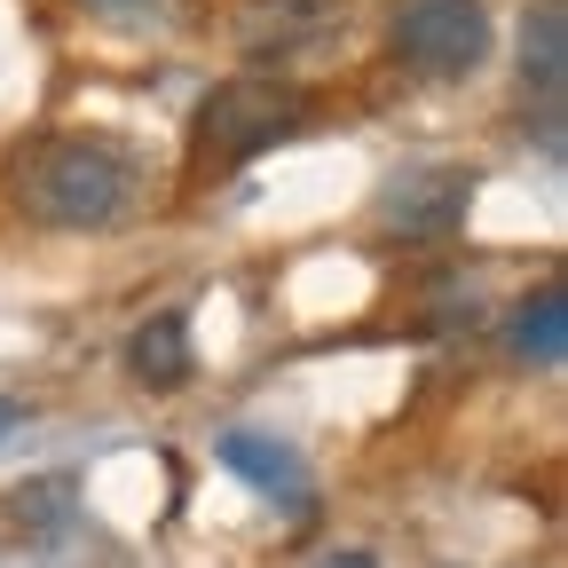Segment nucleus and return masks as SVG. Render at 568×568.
Segmentation results:
<instances>
[{
	"instance_id": "nucleus-10",
	"label": "nucleus",
	"mask_w": 568,
	"mask_h": 568,
	"mask_svg": "<svg viewBox=\"0 0 568 568\" xmlns=\"http://www.w3.org/2000/svg\"><path fill=\"white\" fill-rule=\"evenodd\" d=\"M80 9H95V17H134V9H159V0H80Z\"/></svg>"
},
{
	"instance_id": "nucleus-1",
	"label": "nucleus",
	"mask_w": 568,
	"mask_h": 568,
	"mask_svg": "<svg viewBox=\"0 0 568 568\" xmlns=\"http://www.w3.org/2000/svg\"><path fill=\"white\" fill-rule=\"evenodd\" d=\"M17 213L40 230H63V237H95L111 222H126L134 205V159L103 134H48L17 159V182H9Z\"/></svg>"
},
{
	"instance_id": "nucleus-2",
	"label": "nucleus",
	"mask_w": 568,
	"mask_h": 568,
	"mask_svg": "<svg viewBox=\"0 0 568 568\" xmlns=\"http://www.w3.org/2000/svg\"><path fill=\"white\" fill-rule=\"evenodd\" d=\"M308 119L301 88H284V80H222L197 119H190V166L205 174H237L253 166L261 151H276V142H293Z\"/></svg>"
},
{
	"instance_id": "nucleus-8",
	"label": "nucleus",
	"mask_w": 568,
	"mask_h": 568,
	"mask_svg": "<svg viewBox=\"0 0 568 568\" xmlns=\"http://www.w3.org/2000/svg\"><path fill=\"white\" fill-rule=\"evenodd\" d=\"M126 372H134V387L174 395V387L190 379V324H182L174 308H159L151 324H134V339H126Z\"/></svg>"
},
{
	"instance_id": "nucleus-6",
	"label": "nucleus",
	"mask_w": 568,
	"mask_h": 568,
	"mask_svg": "<svg viewBox=\"0 0 568 568\" xmlns=\"http://www.w3.org/2000/svg\"><path fill=\"white\" fill-rule=\"evenodd\" d=\"M332 24H339V9L332 0H245L237 9V48L245 55H301V48H324L332 40Z\"/></svg>"
},
{
	"instance_id": "nucleus-7",
	"label": "nucleus",
	"mask_w": 568,
	"mask_h": 568,
	"mask_svg": "<svg viewBox=\"0 0 568 568\" xmlns=\"http://www.w3.org/2000/svg\"><path fill=\"white\" fill-rule=\"evenodd\" d=\"M521 88L537 95L545 119H560V103H568V0H537L521 17Z\"/></svg>"
},
{
	"instance_id": "nucleus-3",
	"label": "nucleus",
	"mask_w": 568,
	"mask_h": 568,
	"mask_svg": "<svg viewBox=\"0 0 568 568\" xmlns=\"http://www.w3.org/2000/svg\"><path fill=\"white\" fill-rule=\"evenodd\" d=\"M387 55L418 80H466L489 63V9L481 0H403L387 17Z\"/></svg>"
},
{
	"instance_id": "nucleus-5",
	"label": "nucleus",
	"mask_w": 568,
	"mask_h": 568,
	"mask_svg": "<svg viewBox=\"0 0 568 568\" xmlns=\"http://www.w3.org/2000/svg\"><path fill=\"white\" fill-rule=\"evenodd\" d=\"M222 466L237 474V481H253L276 514H308L316 506V489H308V458L293 450V443H276V435H261V426H230L222 435Z\"/></svg>"
},
{
	"instance_id": "nucleus-11",
	"label": "nucleus",
	"mask_w": 568,
	"mask_h": 568,
	"mask_svg": "<svg viewBox=\"0 0 568 568\" xmlns=\"http://www.w3.org/2000/svg\"><path fill=\"white\" fill-rule=\"evenodd\" d=\"M316 568H379V560H372V552H324Z\"/></svg>"
},
{
	"instance_id": "nucleus-12",
	"label": "nucleus",
	"mask_w": 568,
	"mask_h": 568,
	"mask_svg": "<svg viewBox=\"0 0 568 568\" xmlns=\"http://www.w3.org/2000/svg\"><path fill=\"white\" fill-rule=\"evenodd\" d=\"M17 418H24V403H17V395H0V443L17 435Z\"/></svg>"
},
{
	"instance_id": "nucleus-4",
	"label": "nucleus",
	"mask_w": 568,
	"mask_h": 568,
	"mask_svg": "<svg viewBox=\"0 0 568 568\" xmlns=\"http://www.w3.org/2000/svg\"><path fill=\"white\" fill-rule=\"evenodd\" d=\"M466 197H474V182L458 174V166H403L387 190H379V222H387V237H450L458 222H466Z\"/></svg>"
},
{
	"instance_id": "nucleus-9",
	"label": "nucleus",
	"mask_w": 568,
	"mask_h": 568,
	"mask_svg": "<svg viewBox=\"0 0 568 568\" xmlns=\"http://www.w3.org/2000/svg\"><path fill=\"white\" fill-rule=\"evenodd\" d=\"M514 355H521V364H537V372H552L560 355H568V293H560V284H537V293L521 301V316H514Z\"/></svg>"
}]
</instances>
